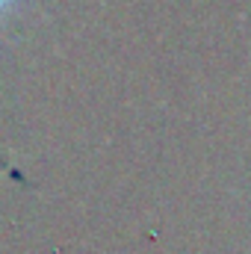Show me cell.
<instances>
[{
    "mask_svg": "<svg viewBox=\"0 0 251 254\" xmlns=\"http://www.w3.org/2000/svg\"><path fill=\"white\" fill-rule=\"evenodd\" d=\"M3 6H6V0H0V12H3Z\"/></svg>",
    "mask_w": 251,
    "mask_h": 254,
    "instance_id": "cell-1",
    "label": "cell"
}]
</instances>
